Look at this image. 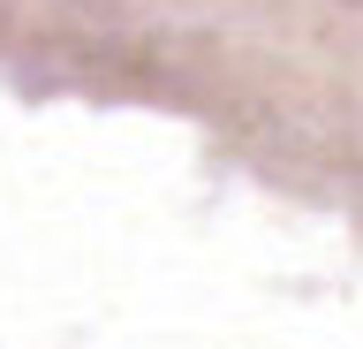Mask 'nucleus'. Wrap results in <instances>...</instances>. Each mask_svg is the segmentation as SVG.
Here are the masks:
<instances>
[{
    "label": "nucleus",
    "instance_id": "f257e3e1",
    "mask_svg": "<svg viewBox=\"0 0 363 349\" xmlns=\"http://www.w3.org/2000/svg\"><path fill=\"white\" fill-rule=\"evenodd\" d=\"M356 8H363V0H356Z\"/></svg>",
    "mask_w": 363,
    "mask_h": 349
}]
</instances>
